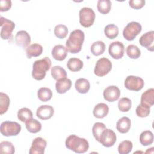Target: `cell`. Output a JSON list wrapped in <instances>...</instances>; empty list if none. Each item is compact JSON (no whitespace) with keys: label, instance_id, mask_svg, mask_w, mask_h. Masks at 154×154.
Wrapping results in <instances>:
<instances>
[{"label":"cell","instance_id":"1","mask_svg":"<svg viewBox=\"0 0 154 154\" xmlns=\"http://www.w3.org/2000/svg\"><path fill=\"white\" fill-rule=\"evenodd\" d=\"M84 32L80 29H75L71 32L66 43L67 51L72 54L80 52L84 41Z\"/></svg>","mask_w":154,"mask_h":154},{"label":"cell","instance_id":"2","mask_svg":"<svg viewBox=\"0 0 154 154\" xmlns=\"http://www.w3.org/2000/svg\"><path fill=\"white\" fill-rule=\"evenodd\" d=\"M65 144L68 149L77 153H85L89 148L88 141L76 135H70L69 136L66 140Z\"/></svg>","mask_w":154,"mask_h":154},{"label":"cell","instance_id":"3","mask_svg":"<svg viewBox=\"0 0 154 154\" xmlns=\"http://www.w3.org/2000/svg\"><path fill=\"white\" fill-rule=\"evenodd\" d=\"M51 64V60L47 57L34 61L32 70L33 78L38 81L43 79L46 76V72L50 69Z\"/></svg>","mask_w":154,"mask_h":154},{"label":"cell","instance_id":"4","mask_svg":"<svg viewBox=\"0 0 154 154\" xmlns=\"http://www.w3.org/2000/svg\"><path fill=\"white\" fill-rule=\"evenodd\" d=\"M79 23L85 27L88 28L91 26L95 20L96 15L93 10L89 7H83L79 12Z\"/></svg>","mask_w":154,"mask_h":154},{"label":"cell","instance_id":"5","mask_svg":"<svg viewBox=\"0 0 154 154\" xmlns=\"http://www.w3.org/2000/svg\"><path fill=\"white\" fill-rule=\"evenodd\" d=\"M20 125L16 122L5 121L1 124L0 131L4 136H16L20 133Z\"/></svg>","mask_w":154,"mask_h":154},{"label":"cell","instance_id":"6","mask_svg":"<svg viewBox=\"0 0 154 154\" xmlns=\"http://www.w3.org/2000/svg\"><path fill=\"white\" fill-rule=\"evenodd\" d=\"M141 25L138 22L134 21L129 22L123 29V37L128 41H132L141 32Z\"/></svg>","mask_w":154,"mask_h":154},{"label":"cell","instance_id":"7","mask_svg":"<svg viewBox=\"0 0 154 154\" xmlns=\"http://www.w3.org/2000/svg\"><path fill=\"white\" fill-rule=\"evenodd\" d=\"M112 69V63L107 58L103 57L99 59L94 67V74L97 76H103L107 75Z\"/></svg>","mask_w":154,"mask_h":154},{"label":"cell","instance_id":"8","mask_svg":"<svg viewBox=\"0 0 154 154\" xmlns=\"http://www.w3.org/2000/svg\"><path fill=\"white\" fill-rule=\"evenodd\" d=\"M1 37L3 40H8L12 37V32L15 28L14 23L2 16L0 18Z\"/></svg>","mask_w":154,"mask_h":154},{"label":"cell","instance_id":"9","mask_svg":"<svg viewBox=\"0 0 154 154\" xmlns=\"http://www.w3.org/2000/svg\"><path fill=\"white\" fill-rule=\"evenodd\" d=\"M124 85L125 87L129 90L138 91L143 88L144 82L140 77L130 75L127 76L125 79Z\"/></svg>","mask_w":154,"mask_h":154},{"label":"cell","instance_id":"10","mask_svg":"<svg viewBox=\"0 0 154 154\" xmlns=\"http://www.w3.org/2000/svg\"><path fill=\"white\" fill-rule=\"evenodd\" d=\"M117 140L116 133L110 129H106L102 134L99 143L106 147H112Z\"/></svg>","mask_w":154,"mask_h":154},{"label":"cell","instance_id":"11","mask_svg":"<svg viewBox=\"0 0 154 154\" xmlns=\"http://www.w3.org/2000/svg\"><path fill=\"white\" fill-rule=\"evenodd\" d=\"M124 45L119 42L116 41L112 42L108 48V52L110 56L114 59H120L124 55Z\"/></svg>","mask_w":154,"mask_h":154},{"label":"cell","instance_id":"12","mask_svg":"<svg viewBox=\"0 0 154 154\" xmlns=\"http://www.w3.org/2000/svg\"><path fill=\"white\" fill-rule=\"evenodd\" d=\"M46 141L42 137L34 138L29 150V154H43L46 147Z\"/></svg>","mask_w":154,"mask_h":154},{"label":"cell","instance_id":"13","mask_svg":"<svg viewBox=\"0 0 154 154\" xmlns=\"http://www.w3.org/2000/svg\"><path fill=\"white\" fill-rule=\"evenodd\" d=\"M103 97L108 102H114L119 98L120 91L119 88L115 85L107 87L103 91Z\"/></svg>","mask_w":154,"mask_h":154},{"label":"cell","instance_id":"14","mask_svg":"<svg viewBox=\"0 0 154 154\" xmlns=\"http://www.w3.org/2000/svg\"><path fill=\"white\" fill-rule=\"evenodd\" d=\"M153 31H150L143 34L139 39V43L141 46L145 47L150 51H153Z\"/></svg>","mask_w":154,"mask_h":154},{"label":"cell","instance_id":"15","mask_svg":"<svg viewBox=\"0 0 154 154\" xmlns=\"http://www.w3.org/2000/svg\"><path fill=\"white\" fill-rule=\"evenodd\" d=\"M54 112V108L52 106L45 105H41L37 108L36 115L42 120H48L52 117Z\"/></svg>","mask_w":154,"mask_h":154},{"label":"cell","instance_id":"16","mask_svg":"<svg viewBox=\"0 0 154 154\" xmlns=\"http://www.w3.org/2000/svg\"><path fill=\"white\" fill-rule=\"evenodd\" d=\"M15 42L17 45L26 48L31 43V37L26 31L21 30L16 33L15 35Z\"/></svg>","mask_w":154,"mask_h":154},{"label":"cell","instance_id":"17","mask_svg":"<svg viewBox=\"0 0 154 154\" xmlns=\"http://www.w3.org/2000/svg\"><path fill=\"white\" fill-rule=\"evenodd\" d=\"M68 51L66 47L61 45H55L52 49V57L58 61L64 60L67 55Z\"/></svg>","mask_w":154,"mask_h":154},{"label":"cell","instance_id":"18","mask_svg":"<svg viewBox=\"0 0 154 154\" xmlns=\"http://www.w3.org/2000/svg\"><path fill=\"white\" fill-rule=\"evenodd\" d=\"M72 86V81L70 79L64 78L57 81L55 83V88L57 93L64 94L69 90Z\"/></svg>","mask_w":154,"mask_h":154},{"label":"cell","instance_id":"19","mask_svg":"<svg viewBox=\"0 0 154 154\" xmlns=\"http://www.w3.org/2000/svg\"><path fill=\"white\" fill-rule=\"evenodd\" d=\"M43 52V47L38 43H33L29 45L26 49V54L28 58H31L32 57H38Z\"/></svg>","mask_w":154,"mask_h":154},{"label":"cell","instance_id":"20","mask_svg":"<svg viewBox=\"0 0 154 154\" xmlns=\"http://www.w3.org/2000/svg\"><path fill=\"white\" fill-rule=\"evenodd\" d=\"M108 106L104 103H99L97 104L93 111V115L98 119H102L106 117L108 113Z\"/></svg>","mask_w":154,"mask_h":154},{"label":"cell","instance_id":"21","mask_svg":"<svg viewBox=\"0 0 154 154\" xmlns=\"http://www.w3.org/2000/svg\"><path fill=\"white\" fill-rule=\"evenodd\" d=\"M75 87L78 93L81 94H85L89 91L90 84L88 79L81 78L78 79L75 81Z\"/></svg>","mask_w":154,"mask_h":154},{"label":"cell","instance_id":"22","mask_svg":"<svg viewBox=\"0 0 154 154\" xmlns=\"http://www.w3.org/2000/svg\"><path fill=\"white\" fill-rule=\"evenodd\" d=\"M131 125V120L127 117H123L120 118L117 122L116 128L119 132L122 134H125L129 131Z\"/></svg>","mask_w":154,"mask_h":154},{"label":"cell","instance_id":"23","mask_svg":"<svg viewBox=\"0 0 154 154\" xmlns=\"http://www.w3.org/2000/svg\"><path fill=\"white\" fill-rule=\"evenodd\" d=\"M141 103L152 106L154 104V89L149 88L144 91L141 97Z\"/></svg>","mask_w":154,"mask_h":154},{"label":"cell","instance_id":"24","mask_svg":"<svg viewBox=\"0 0 154 154\" xmlns=\"http://www.w3.org/2000/svg\"><path fill=\"white\" fill-rule=\"evenodd\" d=\"M25 123L26 129L31 133H37L40 132L42 129V125L40 122L36 119H31L26 121Z\"/></svg>","mask_w":154,"mask_h":154},{"label":"cell","instance_id":"25","mask_svg":"<svg viewBox=\"0 0 154 154\" xmlns=\"http://www.w3.org/2000/svg\"><path fill=\"white\" fill-rule=\"evenodd\" d=\"M67 67L72 72H78L83 67V62L78 58H71L67 63Z\"/></svg>","mask_w":154,"mask_h":154},{"label":"cell","instance_id":"26","mask_svg":"<svg viewBox=\"0 0 154 154\" xmlns=\"http://www.w3.org/2000/svg\"><path fill=\"white\" fill-rule=\"evenodd\" d=\"M140 143L144 146H147L152 144L153 142V133L149 130L142 132L140 136Z\"/></svg>","mask_w":154,"mask_h":154},{"label":"cell","instance_id":"27","mask_svg":"<svg viewBox=\"0 0 154 154\" xmlns=\"http://www.w3.org/2000/svg\"><path fill=\"white\" fill-rule=\"evenodd\" d=\"M51 73L52 78L57 81L67 77L66 71L59 66H55L52 67L51 68Z\"/></svg>","mask_w":154,"mask_h":154},{"label":"cell","instance_id":"28","mask_svg":"<svg viewBox=\"0 0 154 154\" xmlns=\"http://www.w3.org/2000/svg\"><path fill=\"white\" fill-rule=\"evenodd\" d=\"M105 50V45L102 41H96L94 42L90 48L91 53L95 56L102 55Z\"/></svg>","mask_w":154,"mask_h":154},{"label":"cell","instance_id":"29","mask_svg":"<svg viewBox=\"0 0 154 154\" xmlns=\"http://www.w3.org/2000/svg\"><path fill=\"white\" fill-rule=\"evenodd\" d=\"M104 32L106 37L108 38L114 39L119 34V28L114 24H109L105 27Z\"/></svg>","mask_w":154,"mask_h":154},{"label":"cell","instance_id":"30","mask_svg":"<svg viewBox=\"0 0 154 154\" xmlns=\"http://www.w3.org/2000/svg\"><path fill=\"white\" fill-rule=\"evenodd\" d=\"M106 129L104 123L101 122H96L92 128V133L95 139L99 142L100 136L102 132Z\"/></svg>","mask_w":154,"mask_h":154},{"label":"cell","instance_id":"31","mask_svg":"<svg viewBox=\"0 0 154 154\" xmlns=\"http://www.w3.org/2000/svg\"><path fill=\"white\" fill-rule=\"evenodd\" d=\"M37 96L42 102H47L52 98V93L49 88L41 87L37 91Z\"/></svg>","mask_w":154,"mask_h":154},{"label":"cell","instance_id":"32","mask_svg":"<svg viewBox=\"0 0 154 154\" xmlns=\"http://www.w3.org/2000/svg\"><path fill=\"white\" fill-rule=\"evenodd\" d=\"M97 8L100 13L106 14L110 11L111 2L109 0H99L97 1Z\"/></svg>","mask_w":154,"mask_h":154},{"label":"cell","instance_id":"33","mask_svg":"<svg viewBox=\"0 0 154 154\" xmlns=\"http://www.w3.org/2000/svg\"><path fill=\"white\" fill-rule=\"evenodd\" d=\"M10 105V98L7 94L1 92L0 93V114L6 112Z\"/></svg>","mask_w":154,"mask_h":154},{"label":"cell","instance_id":"34","mask_svg":"<svg viewBox=\"0 0 154 154\" xmlns=\"http://www.w3.org/2000/svg\"><path fill=\"white\" fill-rule=\"evenodd\" d=\"M17 117L19 120L22 122L32 119V112L31 110L28 108H22L17 112Z\"/></svg>","mask_w":154,"mask_h":154},{"label":"cell","instance_id":"35","mask_svg":"<svg viewBox=\"0 0 154 154\" xmlns=\"http://www.w3.org/2000/svg\"><path fill=\"white\" fill-rule=\"evenodd\" d=\"M126 52L127 55L132 59H137L141 55L140 49L134 45H129L128 46Z\"/></svg>","mask_w":154,"mask_h":154},{"label":"cell","instance_id":"36","mask_svg":"<svg viewBox=\"0 0 154 154\" xmlns=\"http://www.w3.org/2000/svg\"><path fill=\"white\" fill-rule=\"evenodd\" d=\"M132 143L129 140H124L118 146V152L120 154H128L132 149Z\"/></svg>","mask_w":154,"mask_h":154},{"label":"cell","instance_id":"37","mask_svg":"<svg viewBox=\"0 0 154 154\" xmlns=\"http://www.w3.org/2000/svg\"><path fill=\"white\" fill-rule=\"evenodd\" d=\"M54 32L57 38L63 39L67 36L68 33V29L66 25L60 24L55 26L54 28Z\"/></svg>","mask_w":154,"mask_h":154},{"label":"cell","instance_id":"38","mask_svg":"<svg viewBox=\"0 0 154 154\" xmlns=\"http://www.w3.org/2000/svg\"><path fill=\"white\" fill-rule=\"evenodd\" d=\"M131 106L132 102L128 97H122L118 102V108L122 112H128Z\"/></svg>","mask_w":154,"mask_h":154},{"label":"cell","instance_id":"39","mask_svg":"<svg viewBox=\"0 0 154 154\" xmlns=\"http://www.w3.org/2000/svg\"><path fill=\"white\" fill-rule=\"evenodd\" d=\"M0 152L2 153L13 154L15 152V148L11 142L2 141L0 144Z\"/></svg>","mask_w":154,"mask_h":154},{"label":"cell","instance_id":"40","mask_svg":"<svg viewBox=\"0 0 154 154\" xmlns=\"http://www.w3.org/2000/svg\"><path fill=\"white\" fill-rule=\"evenodd\" d=\"M135 111L138 117H146L150 114V106L143 103H140L137 106Z\"/></svg>","mask_w":154,"mask_h":154},{"label":"cell","instance_id":"41","mask_svg":"<svg viewBox=\"0 0 154 154\" xmlns=\"http://www.w3.org/2000/svg\"><path fill=\"white\" fill-rule=\"evenodd\" d=\"M146 1L144 0H131L129 1V6L134 9H140L145 5Z\"/></svg>","mask_w":154,"mask_h":154},{"label":"cell","instance_id":"42","mask_svg":"<svg viewBox=\"0 0 154 154\" xmlns=\"http://www.w3.org/2000/svg\"><path fill=\"white\" fill-rule=\"evenodd\" d=\"M11 7V1L10 0L0 1V11L4 12L8 11Z\"/></svg>","mask_w":154,"mask_h":154}]
</instances>
